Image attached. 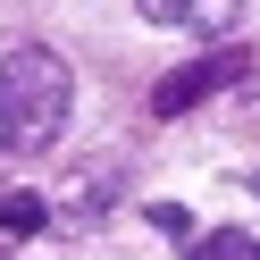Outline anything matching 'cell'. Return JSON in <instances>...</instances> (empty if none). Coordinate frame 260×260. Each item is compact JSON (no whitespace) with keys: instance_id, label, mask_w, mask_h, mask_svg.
I'll list each match as a JSON object with an SVG mask.
<instances>
[{"instance_id":"cell-1","label":"cell","mask_w":260,"mask_h":260,"mask_svg":"<svg viewBox=\"0 0 260 260\" xmlns=\"http://www.w3.org/2000/svg\"><path fill=\"white\" fill-rule=\"evenodd\" d=\"M68 118H76V76L59 51L25 42V51L0 59V126H9L17 151H51L68 135Z\"/></svg>"},{"instance_id":"cell-2","label":"cell","mask_w":260,"mask_h":260,"mask_svg":"<svg viewBox=\"0 0 260 260\" xmlns=\"http://www.w3.org/2000/svg\"><path fill=\"white\" fill-rule=\"evenodd\" d=\"M252 68L243 51H210V59H193V68H176V76H159V92H151V118H185V109H202L218 84H235V76Z\"/></svg>"},{"instance_id":"cell-3","label":"cell","mask_w":260,"mask_h":260,"mask_svg":"<svg viewBox=\"0 0 260 260\" xmlns=\"http://www.w3.org/2000/svg\"><path fill=\"white\" fill-rule=\"evenodd\" d=\"M51 218H59V210L42 202V193H25V185H9V193H0V235H42Z\"/></svg>"},{"instance_id":"cell-4","label":"cell","mask_w":260,"mask_h":260,"mask_svg":"<svg viewBox=\"0 0 260 260\" xmlns=\"http://www.w3.org/2000/svg\"><path fill=\"white\" fill-rule=\"evenodd\" d=\"M243 17H252V0H185V25H193V34H210V42H226Z\"/></svg>"},{"instance_id":"cell-5","label":"cell","mask_w":260,"mask_h":260,"mask_svg":"<svg viewBox=\"0 0 260 260\" xmlns=\"http://www.w3.org/2000/svg\"><path fill=\"white\" fill-rule=\"evenodd\" d=\"M193 260H260V243L243 235V226H210V235L193 243Z\"/></svg>"},{"instance_id":"cell-6","label":"cell","mask_w":260,"mask_h":260,"mask_svg":"<svg viewBox=\"0 0 260 260\" xmlns=\"http://www.w3.org/2000/svg\"><path fill=\"white\" fill-rule=\"evenodd\" d=\"M143 25H185V0H135Z\"/></svg>"},{"instance_id":"cell-7","label":"cell","mask_w":260,"mask_h":260,"mask_svg":"<svg viewBox=\"0 0 260 260\" xmlns=\"http://www.w3.org/2000/svg\"><path fill=\"white\" fill-rule=\"evenodd\" d=\"M151 226H159V235H193V218H185L176 202H159V210H151Z\"/></svg>"},{"instance_id":"cell-8","label":"cell","mask_w":260,"mask_h":260,"mask_svg":"<svg viewBox=\"0 0 260 260\" xmlns=\"http://www.w3.org/2000/svg\"><path fill=\"white\" fill-rule=\"evenodd\" d=\"M0 143H9V126H0Z\"/></svg>"}]
</instances>
